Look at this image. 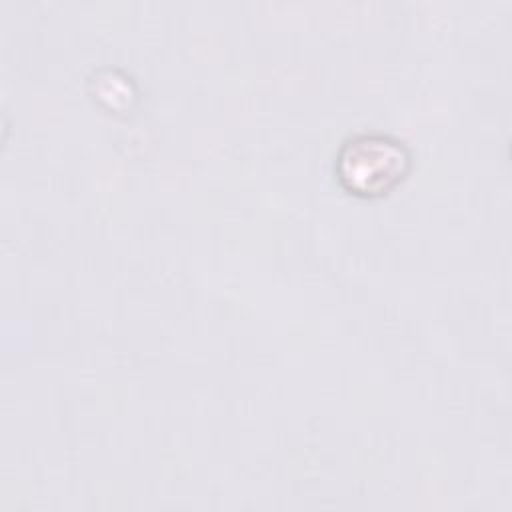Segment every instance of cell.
Masks as SVG:
<instances>
[{
	"mask_svg": "<svg viewBox=\"0 0 512 512\" xmlns=\"http://www.w3.org/2000/svg\"><path fill=\"white\" fill-rule=\"evenodd\" d=\"M404 156L396 144L362 138L350 144L342 156V176L360 192H376L402 174Z\"/></svg>",
	"mask_w": 512,
	"mask_h": 512,
	"instance_id": "1",
	"label": "cell"
}]
</instances>
